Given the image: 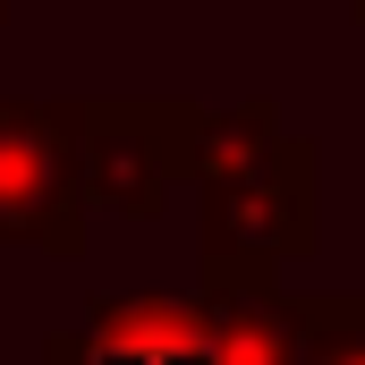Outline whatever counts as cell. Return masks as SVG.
Returning <instances> with one entry per match:
<instances>
[{
    "mask_svg": "<svg viewBox=\"0 0 365 365\" xmlns=\"http://www.w3.org/2000/svg\"><path fill=\"white\" fill-rule=\"evenodd\" d=\"M187 179L204 204V280H280L314 247V145L280 136L272 102L204 110Z\"/></svg>",
    "mask_w": 365,
    "mask_h": 365,
    "instance_id": "6da1fadb",
    "label": "cell"
},
{
    "mask_svg": "<svg viewBox=\"0 0 365 365\" xmlns=\"http://www.w3.org/2000/svg\"><path fill=\"white\" fill-rule=\"evenodd\" d=\"M86 102H0V247L86 255Z\"/></svg>",
    "mask_w": 365,
    "mask_h": 365,
    "instance_id": "7a4b0ae2",
    "label": "cell"
},
{
    "mask_svg": "<svg viewBox=\"0 0 365 365\" xmlns=\"http://www.w3.org/2000/svg\"><path fill=\"white\" fill-rule=\"evenodd\" d=\"M195 128L204 110L187 102H86V187L102 212L153 221L170 187L195 170Z\"/></svg>",
    "mask_w": 365,
    "mask_h": 365,
    "instance_id": "3957f363",
    "label": "cell"
},
{
    "mask_svg": "<svg viewBox=\"0 0 365 365\" xmlns=\"http://www.w3.org/2000/svg\"><path fill=\"white\" fill-rule=\"evenodd\" d=\"M51 365H221L204 297L170 289H128V297H93L68 331L43 340Z\"/></svg>",
    "mask_w": 365,
    "mask_h": 365,
    "instance_id": "277c9868",
    "label": "cell"
},
{
    "mask_svg": "<svg viewBox=\"0 0 365 365\" xmlns=\"http://www.w3.org/2000/svg\"><path fill=\"white\" fill-rule=\"evenodd\" d=\"M221 365H297V297L280 280H204Z\"/></svg>",
    "mask_w": 365,
    "mask_h": 365,
    "instance_id": "5b68a950",
    "label": "cell"
},
{
    "mask_svg": "<svg viewBox=\"0 0 365 365\" xmlns=\"http://www.w3.org/2000/svg\"><path fill=\"white\" fill-rule=\"evenodd\" d=\"M297 365H365V289L297 297Z\"/></svg>",
    "mask_w": 365,
    "mask_h": 365,
    "instance_id": "8992f818",
    "label": "cell"
},
{
    "mask_svg": "<svg viewBox=\"0 0 365 365\" xmlns=\"http://www.w3.org/2000/svg\"><path fill=\"white\" fill-rule=\"evenodd\" d=\"M0 17H9V0H0Z\"/></svg>",
    "mask_w": 365,
    "mask_h": 365,
    "instance_id": "52a82bcc",
    "label": "cell"
},
{
    "mask_svg": "<svg viewBox=\"0 0 365 365\" xmlns=\"http://www.w3.org/2000/svg\"><path fill=\"white\" fill-rule=\"evenodd\" d=\"M34 365H51V357H34Z\"/></svg>",
    "mask_w": 365,
    "mask_h": 365,
    "instance_id": "ba28073f",
    "label": "cell"
}]
</instances>
